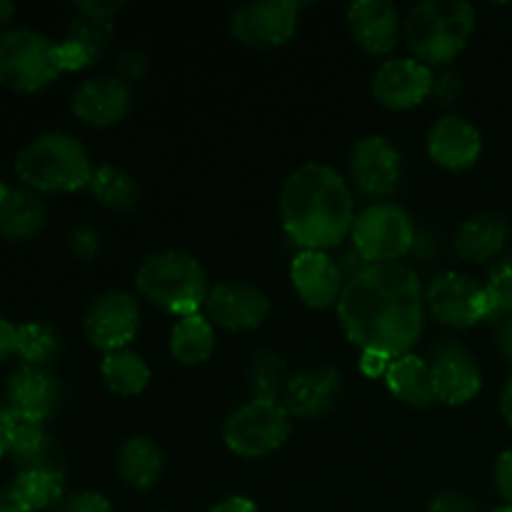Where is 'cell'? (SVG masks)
<instances>
[{"instance_id":"cell-1","label":"cell","mask_w":512,"mask_h":512,"mask_svg":"<svg viewBox=\"0 0 512 512\" xmlns=\"http://www.w3.org/2000/svg\"><path fill=\"white\" fill-rule=\"evenodd\" d=\"M338 318L350 343L390 358L408 355L425 323V290L403 263L363 265L345 280Z\"/></svg>"},{"instance_id":"cell-2","label":"cell","mask_w":512,"mask_h":512,"mask_svg":"<svg viewBox=\"0 0 512 512\" xmlns=\"http://www.w3.org/2000/svg\"><path fill=\"white\" fill-rule=\"evenodd\" d=\"M280 220L295 245L328 253L353 233V193L338 170L308 163L290 173L280 190Z\"/></svg>"},{"instance_id":"cell-23","label":"cell","mask_w":512,"mask_h":512,"mask_svg":"<svg viewBox=\"0 0 512 512\" xmlns=\"http://www.w3.org/2000/svg\"><path fill=\"white\" fill-rule=\"evenodd\" d=\"M48 225V208L30 188H8L0 198V235L8 240H30Z\"/></svg>"},{"instance_id":"cell-20","label":"cell","mask_w":512,"mask_h":512,"mask_svg":"<svg viewBox=\"0 0 512 512\" xmlns=\"http://www.w3.org/2000/svg\"><path fill=\"white\" fill-rule=\"evenodd\" d=\"M483 150V138L473 123L458 115L438 120L430 128L428 135V153L438 165L448 170L473 168Z\"/></svg>"},{"instance_id":"cell-37","label":"cell","mask_w":512,"mask_h":512,"mask_svg":"<svg viewBox=\"0 0 512 512\" xmlns=\"http://www.w3.org/2000/svg\"><path fill=\"white\" fill-rule=\"evenodd\" d=\"M495 488L503 495L505 505H512V450H505L495 465Z\"/></svg>"},{"instance_id":"cell-7","label":"cell","mask_w":512,"mask_h":512,"mask_svg":"<svg viewBox=\"0 0 512 512\" xmlns=\"http://www.w3.org/2000/svg\"><path fill=\"white\" fill-rule=\"evenodd\" d=\"M355 253L365 265L398 263L415 245V223L400 205L373 203L355 215L353 233Z\"/></svg>"},{"instance_id":"cell-26","label":"cell","mask_w":512,"mask_h":512,"mask_svg":"<svg viewBox=\"0 0 512 512\" xmlns=\"http://www.w3.org/2000/svg\"><path fill=\"white\" fill-rule=\"evenodd\" d=\"M510 228L500 215L478 213L463 223L455 235V250L470 263H485L508 245Z\"/></svg>"},{"instance_id":"cell-11","label":"cell","mask_w":512,"mask_h":512,"mask_svg":"<svg viewBox=\"0 0 512 512\" xmlns=\"http://www.w3.org/2000/svg\"><path fill=\"white\" fill-rule=\"evenodd\" d=\"M300 5L295 0H263L243 5L230 18V30L250 48H278L298 30Z\"/></svg>"},{"instance_id":"cell-45","label":"cell","mask_w":512,"mask_h":512,"mask_svg":"<svg viewBox=\"0 0 512 512\" xmlns=\"http://www.w3.org/2000/svg\"><path fill=\"white\" fill-rule=\"evenodd\" d=\"M498 345L505 353V358L512 360V315L498 320Z\"/></svg>"},{"instance_id":"cell-19","label":"cell","mask_w":512,"mask_h":512,"mask_svg":"<svg viewBox=\"0 0 512 512\" xmlns=\"http://www.w3.org/2000/svg\"><path fill=\"white\" fill-rule=\"evenodd\" d=\"M355 43L370 55H388L398 45L400 15L390 0H360L348 8Z\"/></svg>"},{"instance_id":"cell-28","label":"cell","mask_w":512,"mask_h":512,"mask_svg":"<svg viewBox=\"0 0 512 512\" xmlns=\"http://www.w3.org/2000/svg\"><path fill=\"white\" fill-rule=\"evenodd\" d=\"M165 455L150 438H128L118 450V473L130 488L150 490L163 478Z\"/></svg>"},{"instance_id":"cell-36","label":"cell","mask_w":512,"mask_h":512,"mask_svg":"<svg viewBox=\"0 0 512 512\" xmlns=\"http://www.w3.org/2000/svg\"><path fill=\"white\" fill-rule=\"evenodd\" d=\"M428 512H478V505H475V500L470 495L458 493V490H448V493L435 495Z\"/></svg>"},{"instance_id":"cell-44","label":"cell","mask_w":512,"mask_h":512,"mask_svg":"<svg viewBox=\"0 0 512 512\" xmlns=\"http://www.w3.org/2000/svg\"><path fill=\"white\" fill-rule=\"evenodd\" d=\"M73 248L75 253L83 255V258H90V255L98 250V238H95L90 230H80V233L73 238Z\"/></svg>"},{"instance_id":"cell-21","label":"cell","mask_w":512,"mask_h":512,"mask_svg":"<svg viewBox=\"0 0 512 512\" xmlns=\"http://www.w3.org/2000/svg\"><path fill=\"white\" fill-rule=\"evenodd\" d=\"M8 403L18 413L45 423L60 403V383L45 368L23 365L8 380Z\"/></svg>"},{"instance_id":"cell-32","label":"cell","mask_w":512,"mask_h":512,"mask_svg":"<svg viewBox=\"0 0 512 512\" xmlns=\"http://www.w3.org/2000/svg\"><path fill=\"white\" fill-rule=\"evenodd\" d=\"M58 353L60 335L55 333V328L38 323V320H28V323L18 325V330H15V355L25 365L45 368L48 363H53Z\"/></svg>"},{"instance_id":"cell-50","label":"cell","mask_w":512,"mask_h":512,"mask_svg":"<svg viewBox=\"0 0 512 512\" xmlns=\"http://www.w3.org/2000/svg\"><path fill=\"white\" fill-rule=\"evenodd\" d=\"M493 512H512V505H500V508H495Z\"/></svg>"},{"instance_id":"cell-48","label":"cell","mask_w":512,"mask_h":512,"mask_svg":"<svg viewBox=\"0 0 512 512\" xmlns=\"http://www.w3.org/2000/svg\"><path fill=\"white\" fill-rule=\"evenodd\" d=\"M15 15V3H10V0H0V28H5V25L13 20Z\"/></svg>"},{"instance_id":"cell-3","label":"cell","mask_w":512,"mask_h":512,"mask_svg":"<svg viewBox=\"0 0 512 512\" xmlns=\"http://www.w3.org/2000/svg\"><path fill=\"white\" fill-rule=\"evenodd\" d=\"M88 150L68 133H43L15 155V173L25 188L43 193H75L93 178Z\"/></svg>"},{"instance_id":"cell-25","label":"cell","mask_w":512,"mask_h":512,"mask_svg":"<svg viewBox=\"0 0 512 512\" xmlns=\"http://www.w3.org/2000/svg\"><path fill=\"white\" fill-rule=\"evenodd\" d=\"M8 493L30 512L53 510L65 498L63 470L55 468L53 463L20 468L10 483Z\"/></svg>"},{"instance_id":"cell-14","label":"cell","mask_w":512,"mask_h":512,"mask_svg":"<svg viewBox=\"0 0 512 512\" xmlns=\"http://www.w3.org/2000/svg\"><path fill=\"white\" fill-rule=\"evenodd\" d=\"M355 188L368 198H388L400 185V153L383 135L363 138L350 155Z\"/></svg>"},{"instance_id":"cell-40","label":"cell","mask_w":512,"mask_h":512,"mask_svg":"<svg viewBox=\"0 0 512 512\" xmlns=\"http://www.w3.org/2000/svg\"><path fill=\"white\" fill-rule=\"evenodd\" d=\"M123 8L120 0H110V3H95V0H88V3H75V10L83 15H90V18H100V20H113V15Z\"/></svg>"},{"instance_id":"cell-39","label":"cell","mask_w":512,"mask_h":512,"mask_svg":"<svg viewBox=\"0 0 512 512\" xmlns=\"http://www.w3.org/2000/svg\"><path fill=\"white\" fill-rule=\"evenodd\" d=\"M145 65H148V60H145L143 53H125L118 63V70H120L118 78L125 80V83L140 80L145 73Z\"/></svg>"},{"instance_id":"cell-15","label":"cell","mask_w":512,"mask_h":512,"mask_svg":"<svg viewBox=\"0 0 512 512\" xmlns=\"http://www.w3.org/2000/svg\"><path fill=\"white\" fill-rule=\"evenodd\" d=\"M435 88L433 70L418 58L385 60L373 78V95L390 110H408L423 103Z\"/></svg>"},{"instance_id":"cell-10","label":"cell","mask_w":512,"mask_h":512,"mask_svg":"<svg viewBox=\"0 0 512 512\" xmlns=\"http://www.w3.org/2000/svg\"><path fill=\"white\" fill-rule=\"evenodd\" d=\"M85 338L90 345L108 353L128 350L140 328L138 300L123 290L103 293L85 313Z\"/></svg>"},{"instance_id":"cell-18","label":"cell","mask_w":512,"mask_h":512,"mask_svg":"<svg viewBox=\"0 0 512 512\" xmlns=\"http://www.w3.org/2000/svg\"><path fill=\"white\" fill-rule=\"evenodd\" d=\"M343 393V378L333 368H310L293 375L285 388L283 405L295 418H323Z\"/></svg>"},{"instance_id":"cell-49","label":"cell","mask_w":512,"mask_h":512,"mask_svg":"<svg viewBox=\"0 0 512 512\" xmlns=\"http://www.w3.org/2000/svg\"><path fill=\"white\" fill-rule=\"evenodd\" d=\"M10 405H3L0 403V458L3 455H8V450H5V440H3V425H5V415H8Z\"/></svg>"},{"instance_id":"cell-22","label":"cell","mask_w":512,"mask_h":512,"mask_svg":"<svg viewBox=\"0 0 512 512\" xmlns=\"http://www.w3.org/2000/svg\"><path fill=\"white\" fill-rule=\"evenodd\" d=\"M113 38V23L110 20L90 18L78 13L70 23L65 38L58 43L60 70H80L98 60Z\"/></svg>"},{"instance_id":"cell-12","label":"cell","mask_w":512,"mask_h":512,"mask_svg":"<svg viewBox=\"0 0 512 512\" xmlns=\"http://www.w3.org/2000/svg\"><path fill=\"white\" fill-rule=\"evenodd\" d=\"M430 373H433L435 395L445 405H465L480 393L483 375L473 353L455 340H440L430 350Z\"/></svg>"},{"instance_id":"cell-46","label":"cell","mask_w":512,"mask_h":512,"mask_svg":"<svg viewBox=\"0 0 512 512\" xmlns=\"http://www.w3.org/2000/svg\"><path fill=\"white\" fill-rule=\"evenodd\" d=\"M500 410H503V418L512 425V373H510L508 383H505L503 398H500Z\"/></svg>"},{"instance_id":"cell-47","label":"cell","mask_w":512,"mask_h":512,"mask_svg":"<svg viewBox=\"0 0 512 512\" xmlns=\"http://www.w3.org/2000/svg\"><path fill=\"white\" fill-rule=\"evenodd\" d=\"M0 512H30V510H25L23 505L8 493V490H0Z\"/></svg>"},{"instance_id":"cell-24","label":"cell","mask_w":512,"mask_h":512,"mask_svg":"<svg viewBox=\"0 0 512 512\" xmlns=\"http://www.w3.org/2000/svg\"><path fill=\"white\" fill-rule=\"evenodd\" d=\"M3 440L8 455L20 468L50 463V435L43 420H35L10 408L5 415Z\"/></svg>"},{"instance_id":"cell-43","label":"cell","mask_w":512,"mask_h":512,"mask_svg":"<svg viewBox=\"0 0 512 512\" xmlns=\"http://www.w3.org/2000/svg\"><path fill=\"white\" fill-rule=\"evenodd\" d=\"M210 512H258L253 500L243 498V495H233V498H225L223 503L213 505Z\"/></svg>"},{"instance_id":"cell-6","label":"cell","mask_w":512,"mask_h":512,"mask_svg":"<svg viewBox=\"0 0 512 512\" xmlns=\"http://www.w3.org/2000/svg\"><path fill=\"white\" fill-rule=\"evenodd\" d=\"M63 73L58 43L30 28L0 30V83L18 93H38Z\"/></svg>"},{"instance_id":"cell-41","label":"cell","mask_w":512,"mask_h":512,"mask_svg":"<svg viewBox=\"0 0 512 512\" xmlns=\"http://www.w3.org/2000/svg\"><path fill=\"white\" fill-rule=\"evenodd\" d=\"M15 330H18V325L0 318V363H5L15 353Z\"/></svg>"},{"instance_id":"cell-27","label":"cell","mask_w":512,"mask_h":512,"mask_svg":"<svg viewBox=\"0 0 512 512\" xmlns=\"http://www.w3.org/2000/svg\"><path fill=\"white\" fill-rule=\"evenodd\" d=\"M385 385H388V390L395 398L413 405V408H428V405L438 403L428 360L418 358L413 353L400 355V358L390 363Z\"/></svg>"},{"instance_id":"cell-30","label":"cell","mask_w":512,"mask_h":512,"mask_svg":"<svg viewBox=\"0 0 512 512\" xmlns=\"http://www.w3.org/2000/svg\"><path fill=\"white\" fill-rule=\"evenodd\" d=\"M100 375L110 393L115 395H138L148 388L150 368L133 350H118L108 353L100 363Z\"/></svg>"},{"instance_id":"cell-16","label":"cell","mask_w":512,"mask_h":512,"mask_svg":"<svg viewBox=\"0 0 512 512\" xmlns=\"http://www.w3.org/2000/svg\"><path fill=\"white\" fill-rule=\"evenodd\" d=\"M290 280L300 300L318 310L338 305L345 288L340 265L328 253H318V250H300L295 255L290 265Z\"/></svg>"},{"instance_id":"cell-4","label":"cell","mask_w":512,"mask_h":512,"mask_svg":"<svg viewBox=\"0 0 512 512\" xmlns=\"http://www.w3.org/2000/svg\"><path fill=\"white\" fill-rule=\"evenodd\" d=\"M140 295L178 318L198 315L208 300V273L198 258L183 250H163L140 265L135 275Z\"/></svg>"},{"instance_id":"cell-5","label":"cell","mask_w":512,"mask_h":512,"mask_svg":"<svg viewBox=\"0 0 512 512\" xmlns=\"http://www.w3.org/2000/svg\"><path fill=\"white\" fill-rule=\"evenodd\" d=\"M475 30V8L465 0H425L408 13L405 40L420 63H450Z\"/></svg>"},{"instance_id":"cell-33","label":"cell","mask_w":512,"mask_h":512,"mask_svg":"<svg viewBox=\"0 0 512 512\" xmlns=\"http://www.w3.org/2000/svg\"><path fill=\"white\" fill-rule=\"evenodd\" d=\"M290 383L288 368H285V360L280 358L273 350H263L253 358L250 365V385H253L255 398L260 400H283L285 388Z\"/></svg>"},{"instance_id":"cell-17","label":"cell","mask_w":512,"mask_h":512,"mask_svg":"<svg viewBox=\"0 0 512 512\" xmlns=\"http://www.w3.org/2000/svg\"><path fill=\"white\" fill-rule=\"evenodd\" d=\"M133 95H130V85L125 80L115 78H90L78 85L73 93V108L75 118L83 123L93 125V128H110V125L120 123L128 115Z\"/></svg>"},{"instance_id":"cell-8","label":"cell","mask_w":512,"mask_h":512,"mask_svg":"<svg viewBox=\"0 0 512 512\" xmlns=\"http://www.w3.org/2000/svg\"><path fill=\"white\" fill-rule=\"evenodd\" d=\"M290 438V413L278 400L253 398L235 410L223 428V440L240 458H263Z\"/></svg>"},{"instance_id":"cell-29","label":"cell","mask_w":512,"mask_h":512,"mask_svg":"<svg viewBox=\"0 0 512 512\" xmlns=\"http://www.w3.org/2000/svg\"><path fill=\"white\" fill-rule=\"evenodd\" d=\"M215 350V328L203 315H188L170 333V353L183 365H203Z\"/></svg>"},{"instance_id":"cell-13","label":"cell","mask_w":512,"mask_h":512,"mask_svg":"<svg viewBox=\"0 0 512 512\" xmlns=\"http://www.w3.org/2000/svg\"><path fill=\"white\" fill-rule=\"evenodd\" d=\"M210 323L228 333H245L255 330L268 320L270 298L255 285L233 280V283H220L210 288L205 300Z\"/></svg>"},{"instance_id":"cell-42","label":"cell","mask_w":512,"mask_h":512,"mask_svg":"<svg viewBox=\"0 0 512 512\" xmlns=\"http://www.w3.org/2000/svg\"><path fill=\"white\" fill-rule=\"evenodd\" d=\"M433 93L438 95V98H443V103H453L455 95L460 93V78H458V75H453V73L443 75L440 80H435Z\"/></svg>"},{"instance_id":"cell-35","label":"cell","mask_w":512,"mask_h":512,"mask_svg":"<svg viewBox=\"0 0 512 512\" xmlns=\"http://www.w3.org/2000/svg\"><path fill=\"white\" fill-rule=\"evenodd\" d=\"M50 512H113L110 510V503L105 500V495L100 493H73L65 495L58 505H55Z\"/></svg>"},{"instance_id":"cell-31","label":"cell","mask_w":512,"mask_h":512,"mask_svg":"<svg viewBox=\"0 0 512 512\" xmlns=\"http://www.w3.org/2000/svg\"><path fill=\"white\" fill-rule=\"evenodd\" d=\"M90 190L110 210H133L140 200V188L128 170L118 165H100L93 170Z\"/></svg>"},{"instance_id":"cell-38","label":"cell","mask_w":512,"mask_h":512,"mask_svg":"<svg viewBox=\"0 0 512 512\" xmlns=\"http://www.w3.org/2000/svg\"><path fill=\"white\" fill-rule=\"evenodd\" d=\"M393 360L395 358L380 353V350H363V355H360V370H363V375H368V378H385Z\"/></svg>"},{"instance_id":"cell-9","label":"cell","mask_w":512,"mask_h":512,"mask_svg":"<svg viewBox=\"0 0 512 512\" xmlns=\"http://www.w3.org/2000/svg\"><path fill=\"white\" fill-rule=\"evenodd\" d=\"M425 310L448 328H470L480 320H490L488 298L483 285L463 273H440L425 288Z\"/></svg>"},{"instance_id":"cell-34","label":"cell","mask_w":512,"mask_h":512,"mask_svg":"<svg viewBox=\"0 0 512 512\" xmlns=\"http://www.w3.org/2000/svg\"><path fill=\"white\" fill-rule=\"evenodd\" d=\"M488 298L490 320H500L512 315V255L493 265L488 280L483 285Z\"/></svg>"}]
</instances>
